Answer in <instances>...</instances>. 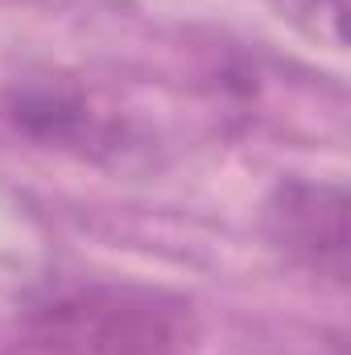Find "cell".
<instances>
[{
    "mask_svg": "<svg viewBox=\"0 0 351 355\" xmlns=\"http://www.w3.org/2000/svg\"><path fill=\"white\" fill-rule=\"evenodd\" d=\"M25 327L54 355H194L198 314L186 297L132 281H62L29 302Z\"/></svg>",
    "mask_w": 351,
    "mask_h": 355,
    "instance_id": "obj_1",
    "label": "cell"
},
{
    "mask_svg": "<svg viewBox=\"0 0 351 355\" xmlns=\"http://www.w3.org/2000/svg\"><path fill=\"white\" fill-rule=\"evenodd\" d=\"M268 240L293 261L335 285L348 281V190L335 182L285 178L264 202Z\"/></svg>",
    "mask_w": 351,
    "mask_h": 355,
    "instance_id": "obj_2",
    "label": "cell"
},
{
    "mask_svg": "<svg viewBox=\"0 0 351 355\" xmlns=\"http://www.w3.org/2000/svg\"><path fill=\"white\" fill-rule=\"evenodd\" d=\"M12 120L42 141H75L91 128L87 103L75 91L29 87L12 99Z\"/></svg>",
    "mask_w": 351,
    "mask_h": 355,
    "instance_id": "obj_3",
    "label": "cell"
},
{
    "mask_svg": "<svg viewBox=\"0 0 351 355\" xmlns=\"http://www.w3.org/2000/svg\"><path fill=\"white\" fill-rule=\"evenodd\" d=\"M273 8L293 29H302L306 37H314L318 46H331V50L348 46V33H343L348 0H273Z\"/></svg>",
    "mask_w": 351,
    "mask_h": 355,
    "instance_id": "obj_4",
    "label": "cell"
}]
</instances>
